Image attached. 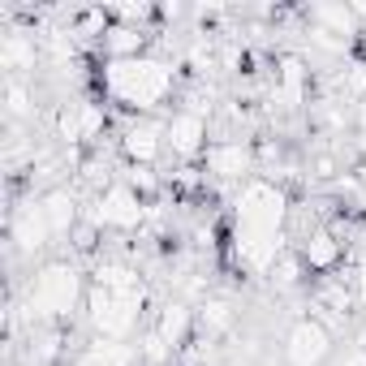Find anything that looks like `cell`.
<instances>
[{"label":"cell","instance_id":"obj_1","mask_svg":"<svg viewBox=\"0 0 366 366\" xmlns=\"http://www.w3.org/2000/svg\"><path fill=\"white\" fill-rule=\"evenodd\" d=\"M147 310V285L134 263L104 259L86 289V323L104 340H129Z\"/></svg>","mask_w":366,"mask_h":366},{"label":"cell","instance_id":"obj_2","mask_svg":"<svg viewBox=\"0 0 366 366\" xmlns=\"http://www.w3.org/2000/svg\"><path fill=\"white\" fill-rule=\"evenodd\" d=\"M99 82L112 104L129 108L134 117H151L177 91V69L164 56H134V61H108Z\"/></svg>","mask_w":366,"mask_h":366},{"label":"cell","instance_id":"obj_3","mask_svg":"<svg viewBox=\"0 0 366 366\" xmlns=\"http://www.w3.org/2000/svg\"><path fill=\"white\" fill-rule=\"evenodd\" d=\"M82 302H86V280H82L78 263L52 259V263H44V267L26 280V302H22V310H26V319H31L35 327H61V323L74 319V310H78Z\"/></svg>","mask_w":366,"mask_h":366},{"label":"cell","instance_id":"obj_4","mask_svg":"<svg viewBox=\"0 0 366 366\" xmlns=\"http://www.w3.org/2000/svg\"><path fill=\"white\" fill-rule=\"evenodd\" d=\"M289 194L272 177H250L233 194V229H259V233H289Z\"/></svg>","mask_w":366,"mask_h":366},{"label":"cell","instance_id":"obj_5","mask_svg":"<svg viewBox=\"0 0 366 366\" xmlns=\"http://www.w3.org/2000/svg\"><path fill=\"white\" fill-rule=\"evenodd\" d=\"M147 220H151L147 199L138 190H129L125 181H112V186L99 190L95 203H91V224L108 229V233H138Z\"/></svg>","mask_w":366,"mask_h":366},{"label":"cell","instance_id":"obj_6","mask_svg":"<svg viewBox=\"0 0 366 366\" xmlns=\"http://www.w3.org/2000/svg\"><path fill=\"white\" fill-rule=\"evenodd\" d=\"M336 357V332L315 319V315H302L289 323L285 332V366H327Z\"/></svg>","mask_w":366,"mask_h":366},{"label":"cell","instance_id":"obj_7","mask_svg":"<svg viewBox=\"0 0 366 366\" xmlns=\"http://www.w3.org/2000/svg\"><path fill=\"white\" fill-rule=\"evenodd\" d=\"M254 168H259V155H254V147L246 138H220L203 155V172L224 181V186H246L254 177Z\"/></svg>","mask_w":366,"mask_h":366},{"label":"cell","instance_id":"obj_8","mask_svg":"<svg viewBox=\"0 0 366 366\" xmlns=\"http://www.w3.org/2000/svg\"><path fill=\"white\" fill-rule=\"evenodd\" d=\"M164 138H168V151L177 159H199L207 155V112L194 108V104H181L168 121H164Z\"/></svg>","mask_w":366,"mask_h":366},{"label":"cell","instance_id":"obj_9","mask_svg":"<svg viewBox=\"0 0 366 366\" xmlns=\"http://www.w3.org/2000/svg\"><path fill=\"white\" fill-rule=\"evenodd\" d=\"M108 129V112L95 99H65L56 108V138L78 147V142H99Z\"/></svg>","mask_w":366,"mask_h":366},{"label":"cell","instance_id":"obj_10","mask_svg":"<svg viewBox=\"0 0 366 366\" xmlns=\"http://www.w3.org/2000/svg\"><path fill=\"white\" fill-rule=\"evenodd\" d=\"M9 242H14V250L26 254V259H35L44 246H52V229H48V216H44L39 194H31L26 203L14 207V216H9Z\"/></svg>","mask_w":366,"mask_h":366},{"label":"cell","instance_id":"obj_11","mask_svg":"<svg viewBox=\"0 0 366 366\" xmlns=\"http://www.w3.org/2000/svg\"><path fill=\"white\" fill-rule=\"evenodd\" d=\"M164 151H168L164 121H155V117H129L125 121V129H121V155H125V164L151 168Z\"/></svg>","mask_w":366,"mask_h":366},{"label":"cell","instance_id":"obj_12","mask_svg":"<svg viewBox=\"0 0 366 366\" xmlns=\"http://www.w3.org/2000/svg\"><path fill=\"white\" fill-rule=\"evenodd\" d=\"M306 95H310V65L297 56V52H285L280 61H276V82H272V104H280V108H289V112H297L302 104H306Z\"/></svg>","mask_w":366,"mask_h":366},{"label":"cell","instance_id":"obj_13","mask_svg":"<svg viewBox=\"0 0 366 366\" xmlns=\"http://www.w3.org/2000/svg\"><path fill=\"white\" fill-rule=\"evenodd\" d=\"M297 254H302L306 272L336 276V267H340V259H345V242H340L332 229H310V233H302V242H297Z\"/></svg>","mask_w":366,"mask_h":366},{"label":"cell","instance_id":"obj_14","mask_svg":"<svg viewBox=\"0 0 366 366\" xmlns=\"http://www.w3.org/2000/svg\"><path fill=\"white\" fill-rule=\"evenodd\" d=\"M39 65V44L31 31H18L9 26L0 35V69H9V78H31Z\"/></svg>","mask_w":366,"mask_h":366},{"label":"cell","instance_id":"obj_15","mask_svg":"<svg viewBox=\"0 0 366 366\" xmlns=\"http://www.w3.org/2000/svg\"><path fill=\"white\" fill-rule=\"evenodd\" d=\"M39 203H44V216H48V229H52V242H56V237H69V233L78 229L82 207H78V194H74L69 186H52V190H44Z\"/></svg>","mask_w":366,"mask_h":366},{"label":"cell","instance_id":"obj_16","mask_svg":"<svg viewBox=\"0 0 366 366\" xmlns=\"http://www.w3.org/2000/svg\"><path fill=\"white\" fill-rule=\"evenodd\" d=\"M310 26L315 31H327L345 44H353L362 35V22L353 14V5H336V0H319V5H310Z\"/></svg>","mask_w":366,"mask_h":366},{"label":"cell","instance_id":"obj_17","mask_svg":"<svg viewBox=\"0 0 366 366\" xmlns=\"http://www.w3.org/2000/svg\"><path fill=\"white\" fill-rule=\"evenodd\" d=\"M74 366H142V357H138V345H129V340H104V336H95L74 357Z\"/></svg>","mask_w":366,"mask_h":366},{"label":"cell","instance_id":"obj_18","mask_svg":"<svg viewBox=\"0 0 366 366\" xmlns=\"http://www.w3.org/2000/svg\"><path fill=\"white\" fill-rule=\"evenodd\" d=\"M194 323H199V315H194V306L190 302H164L159 306V319H155V332L172 345V349H186V340H190V332H194Z\"/></svg>","mask_w":366,"mask_h":366},{"label":"cell","instance_id":"obj_19","mask_svg":"<svg viewBox=\"0 0 366 366\" xmlns=\"http://www.w3.org/2000/svg\"><path fill=\"white\" fill-rule=\"evenodd\" d=\"M104 56L108 61H134V56H147V31L142 26H125V22H112L99 39Z\"/></svg>","mask_w":366,"mask_h":366},{"label":"cell","instance_id":"obj_20","mask_svg":"<svg viewBox=\"0 0 366 366\" xmlns=\"http://www.w3.org/2000/svg\"><path fill=\"white\" fill-rule=\"evenodd\" d=\"M233 327H237L233 302L207 293V297L199 302V332H203V340H224V336H233Z\"/></svg>","mask_w":366,"mask_h":366},{"label":"cell","instance_id":"obj_21","mask_svg":"<svg viewBox=\"0 0 366 366\" xmlns=\"http://www.w3.org/2000/svg\"><path fill=\"white\" fill-rule=\"evenodd\" d=\"M5 112H9V121L35 117V91H31L26 78H9V82H5Z\"/></svg>","mask_w":366,"mask_h":366},{"label":"cell","instance_id":"obj_22","mask_svg":"<svg viewBox=\"0 0 366 366\" xmlns=\"http://www.w3.org/2000/svg\"><path fill=\"white\" fill-rule=\"evenodd\" d=\"M302 276H306L302 254H297V250H285V254H280V263L272 267V276H267V280H272L276 289H297V285H302Z\"/></svg>","mask_w":366,"mask_h":366},{"label":"cell","instance_id":"obj_23","mask_svg":"<svg viewBox=\"0 0 366 366\" xmlns=\"http://www.w3.org/2000/svg\"><path fill=\"white\" fill-rule=\"evenodd\" d=\"M121 181H125V186L129 190H138L142 199L159 186V177H155V168H142V164H125V172H121Z\"/></svg>","mask_w":366,"mask_h":366},{"label":"cell","instance_id":"obj_24","mask_svg":"<svg viewBox=\"0 0 366 366\" xmlns=\"http://www.w3.org/2000/svg\"><path fill=\"white\" fill-rule=\"evenodd\" d=\"M353 293H357V306L366 310V246L357 250V263H353Z\"/></svg>","mask_w":366,"mask_h":366},{"label":"cell","instance_id":"obj_25","mask_svg":"<svg viewBox=\"0 0 366 366\" xmlns=\"http://www.w3.org/2000/svg\"><path fill=\"white\" fill-rule=\"evenodd\" d=\"M336 366H366V349L362 345H345V353L336 357Z\"/></svg>","mask_w":366,"mask_h":366},{"label":"cell","instance_id":"obj_26","mask_svg":"<svg viewBox=\"0 0 366 366\" xmlns=\"http://www.w3.org/2000/svg\"><path fill=\"white\" fill-rule=\"evenodd\" d=\"M349 117H353V129L362 134V147H366V99H362V104H353V112H349Z\"/></svg>","mask_w":366,"mask_h":366},{"label":"cell","instance_id":"obj_27","mask_svg":"<svg viewBox=\"0 0 366 366\" xmlns=\"http://www.w3.org/2000/svg\"><path fill=\"white\" fill-rule=\"evenodd\" d=\"M353 14H357V22H366V5H353Z\"/></svg>","mask_w":366,"mask_h":366}]
</instances>
